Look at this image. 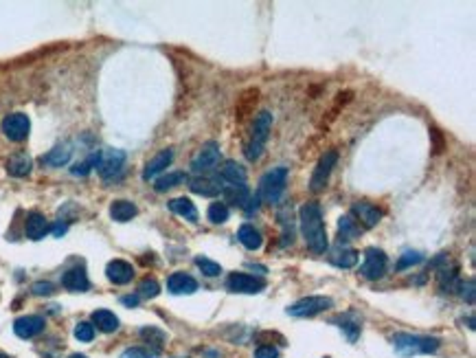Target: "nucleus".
Instances as JSON below:
<instances>
[{
	"label": "nucleus",
	"mask_w": 476,
	"mask_h": 358,
	"mask_svg": "<svg viewBox=\"0 0 476 358\" xmlns=\"http://www.w3.org/2000/svg\"><path fill=\"white\" fill-rule=\"evenodd\" d=\"M299 222H301V233L303 240L307 244V249L316 255H323L327 251V231H325V220H323V209L318 202H305L299 211Z\"/></svg>",
	"instance_id": "f257e3e1"
},
{
	"label": "nucleus",
	"mask_w": 476,
	"mask_h": 358,
	"mask_svg": "<svg viewBox=\"0 0 476 358\" xmlns=\"http://www.w3.org/2000/svg\"><path fill=\"white\" fill-rule=\"evenodd\" d=\"M288 185V168H272L265 172L257 187V198L265 204H277L281 200Z\"/></svg>",
	"instance_id": "f03ea898"
},
{
	"label": "nucleus",
	"mask_w": 476,
	"mask_h": 358,
	"mask_svg": "<svg viewBox=\"0 0 476 358\" xmlns=\"http://www.w3.org/2000/svg\"><path fill=\"white\" fill-rule=\"evenodd\" d=\"M441 345V341L435 336H419L400 332L393 336V348L400 356H417V354H435Z\"/></svg>",
	"instance_id": "7ed1b4c3"
},
{
	"label": "nucleus",
	"mask_w": 476,
	"mask_h": 358,
	"mask_svg": "<svg viewBox=\"0 0 476 358\" xmlns=\"http://www.w3.org/2000/svg\"><path fill=\"white\" fill-rule=\"evenodd\" d=\"M270 130H272V115L268 113V110H263V113L257 115V119L253 123V134H250V141L244 147V154H246L248 161H259L261 158L265 141H268V136H270Z\"/></svg>",
	"instance_id": "20e7f679"
},
{
	"label": "nucleus",
	"mask_w": 476,
	"mask_h": 358,
	"mask_svg": "<svg viewBox=\"0 0 476 358\" xmlns=\"http://www.w3.org/2000/svg\"><path fill=\"white\" fill-rule=\"evenodd\" d=\"M125 161H128V156H125L123 149L108 147V149H104V152H99L97 172H99V176L108 183L110 181H119V178L123 176V172H125Z\"/></svg>",
	"instance_id": "39448f33"
},
{
	"label": "nucleus",
	"mask_w": 476,
	"mask_h": 358,
	"mask_svg": "<svg viewBox=\"0 0 476 358\" xmlns=\"http://www.w3.org/2000/svg\"><path fill=\"white\" fill-rule=\"evenodd\" d=\"M334 306L331 297H323V295H314V297H305L299 299L297 304L288 306V314L290 316H297V319H310V316H316L320 312H325Z\"/></svg>",
	"instance_id": "423d86ee"
},
{
	"label": "nucleus",
	"mask_w": 476,
	"mask_h": 358,
	"mask_svg": "<svg viewBox=\"0 0 476 358\" xmlns=\"http://www.w3.org/2000/svg\"><path fill=\"white\" fill-rule=\"evenodd\" d=\"M220 158H222V149H220V143L215 141H208L200 147V152L193 156L191 161V172L193 174H206V172H211L215 170L218 165H220Z\"/></svg>",
	"instance_id": "0eeeda50"
},
{
	"label": "nucleus",
	"mask_w": 476,
	"mask_h": 358,
	"mask_svg": "<svg viewBox=\"0 0 476 358\" xmlns=\"http://www.w3.org/2000/svg\"><path fill=\"white\" fill-rule=\"evenodd\" d=\"M386 266H388V259H386L384 251L371 246V249L365 251V261H362V266H360V275L369 282H375V279L384 277Z\"/></svg>",
	"instance_id": "6e6552de"
},
{
	"label": "nucleus",
	"mask_w": 476,
	"mask_h": 358,
	"mask_svg": "<svg viewBox=\"0 0 476 358\" xmlns=\"http://www.w3.org/2000/svg\"><path fill=\"white\" fill-rule=\"evenodd\" d=\"M3 134L7 136L9 141H13V143H20V141H24L26 136H29V132H31V121H29V117H26L24 113H11V115H7L5 119H3Z\"/></svg>",
	"instance_id": "1a4fd4ad"
},
{
	"label": "nucleus",
	"mask_w": 476,
	"mask_h": 358,
	"mask_svg": "<svg viewBox=\"0 0 476 358\" xmlns=\"http://www.w3.org/2000/svg\"><path fill=\"white\" fill-rule=\"evenodd\" d=\"M336 163H338V152H336V149H329V152H325L318 158L314 174H312V181H310V189L314 191V194L325 189L329 176H331V170L336 168Z\"/></svg>",
	"instance_id": "9d476101"
},
{
	"label": "nucleus",
	"mask_w": 476,
	"mask_h": 358,
	"mask_svg": "<svg viewBox=\"0 0 476 358\" xmlns=\"http://www.w3.org/2000/svg\"><path fill=\"white\" fill-rule=\"evenodd\" d=\"M227 288L231 293L257 295L265 288V282L259 279V277H253V275H246V272H233L231 277L227 279Z\"/></svg>",
	"instance_id": "9b49d317"
},
{
	"label": "nucleus",
	"mask_w": 476,
	"mask_h": 358,
	"mask_svg": "<svg viewBox=\"0 0 476 358\" xmlns=\"http://www.w3.org/2000/svg\"><path fill=\"white\" fill-rule=\"evenodd\" d=\"M44 316H38V314H26V316H20V319L13 321V332H16V336L20 339H33L38 334L44 332Z\"/></svg>",
	"instance_id": "f8f14e48"
},
{
	"label": "nucleus",
	"mask_w": 476,
	"mask_h": 358,
	"mask_svg": "<svg viewBox=\"0 0 476 358\" xmlns=\"http://www.w3.org/2000/svg\"><path fill=\"white\" fill-rule=\"evenodd\" d=\"M62 286L71 293H86L90 288V279L83 266H73L62 275Z\"/></svg>",
	"instance_id": "ddd939ff"
},
{
	"label": "nucleus",
	"mask_w": 476,
	"mask_h": 358,
	"mask_svg": "<svg viewBox=\"0 0 476 358\" xmlns=\"http://www.w3.org/2000/svg\"><path fill=\"white\" fill-rule=\"evenodd\" d=\"M106 277L112 284L125 286V284H130L134 279V266L128 264V261H123V259H112L110 264L106 266Z\"/></svg>",
	"instance_id": "4468645a"
},
{
	"label": "nucleus",
	"mask_w": 476,
	"mask_h": 358,
	"mask_svg": "<svg viewBox=\"0 0 476 358\" xmlns=\"http://www.w3.org/2000/svg\"><path fill=\"white\" fill-rule=\"evenodd\" d=\"M352 215H354L365 229L377 227V222H380V218H382V213L377 211V206H373L371 202H356V204H354V209H352Z\"/></svg>",
	"instance_id": "2eb2a0df"
},
{
	"label": "nucleus",
	"mask_w": 476,
	"mask_h": 358,
	"mask_svg": "<svg viewBox=\"0 0 476 358\" xmlns=\"http://www.w3.org/2000/svg\"><path fill=\"white\" fill-rule=\"evenodd\" d=\"M167 288H170L172 295H193L198 291V282L187 272H174L172 277L167 279Z\"/></svg>",
	"instance_id": "dca6fc26"
},
{
	"label": "nucleus",
	"mask_w": 476,
	"mask_h": 358,
	"mask_svg": "<svg viewBox=\"0 0 476 358\" xmlns=\"http://www.w3.org/2000/svg\"><path fill=\"white\" fill-rule=\"evenodd\" d=\"M220 181L229 185H246V170L237 161H224L220 165Z\"/></svg>",
	"instance_id": "f3484780"
},
{
	"label": "nucleus",
	"mask_w": 476,
	"mask_h": 358,
	"mask_svg": "<svg viewBox=\"0 0 476 358\" xmlns=\"http://www.w3.org/2000/svg\"><path fill=\"white\" fill-rule=\"evenodd\" d=\"M222 181H215V178H204V176H198L193 178V181L189 183L191 191L198 196H204V198H215L218 194H222L224 185H220Z\"/></svg>",
	"instance_id": "a211bd4d"
},
{
	"label": "nucleus",
	"mask_w": 476,
	"mask_h": 358,
	"mask_svg": "<svg viewBox=\"0 0 476 358\" xmlns=\"http://www.w3.org/2000/svg\"><path fill=\"white\" fill-rule=\"evenodd\" d=\"M24 231H26V238H29V240H42V238H44L47 233L51 231L49 220H47L44 215H42V213L33 211V213L26 215Z\"/></svg>",
	"instance_id": "6ab92c4d"
},
{
	"label": "nucleus",
	"mask_w": 476,
	"mask_h": 358,
	"mask_svg": "<svg viewBox=\"0 0 476 358\" xmlns=\"http://www.w3.org/2000/svg\"><path fill=\"white\" fill-rule=\"evenodd\" d=\"M172 161H174V152H172V149H163L161 154H156V156H154V158L145 165L143 178H145V181H151V178H156L158 174H163L167 168H170Z\"/></svg>",
	"instance_id": "aec40b11"
},
{
	"label": "nucleus",
	"mask_w": 476,
	"mask_h": 358,
	"mask_svg": "<svg viewBox=\"0 0 476 358\" xmlns=\"http://www.w3.org/2000/svg\"><path fill=\"white\" fill-rule=\"evenodd\" d=\"M73 156V149L68 143H62L58 147H53L49 154L42 156V165H47V168H64V165L71 161Z\"/></svg>",
	"instance_id": "412c9836"
},
{
	"label": "nucleus",
	"mask_w": 476,
	"mask_h": 358,
	"mask_svg": "<svg viewBox=\"0 0 476 358\" xmlns=\"http://www.w3.org/2000/svg\"><path fill=\"white\" fill-rule=\"evenodd\" d=\"M92 325L97 329H101L106 334H112L119 329V316L110 310H95L92 312Z\"/></svg>",
	"instance_id": "4be33fe9"
},
{
	"label": "nucleus",
	"mask_w": 476,
	"mask_h": 358,
	"mask_svg": "<svg viewBox=\"0 0 476 358\" xmlns=\"http://www.w3.org/2000/svg\"><path fill=\"white\" fill-rule=\"evenodd\" d=\"M331 323H340L338 327L340 329H345L347 332V339L349 341H356L358 339V334H360V329H362V321H360V316L356 314V312H345V314H340V316H336V319H331Z\"/></svg>",
	"instance_id": "5701e85b"
},
{
	"label": "nucleus",
	"mask_w": 476,
	"mask_h": 358,
	"mask_svg": "<svg viewBox=\"0 0 476 358\" xmlns=\"http://www.w3.org/2000/svg\"><path fill=\"white\" fill-rule=\"evenodd\" d=\"M138 213L136 204L130 200H115L110 204V218L115 222H130V220Z\"/></svg>",
	"instance_id": "b1692460"
},
{
	"label": "nucleus",
	"mask_w": 476,
	"mask_h": 358,
	"mask_svg": "<svg viewBox=\"0 0 476 358\" xmlns=\"http://www.w3.org/2000/svg\"><path fill=\"white\" fill-rule=\"evenodd\" d=\"M31 168H33V161L26 156V154H13L9 161H7V174L13 176V178H24L31 174Z\"/></svg>",
	"instance_id": "393cba45"
},
{
	"label": "nucleus",
	"mask_w": 476,
	"mask_h": 358,
	"mask_svg": "<svg viewBox=\"0 0 476 358\" xmlns=\"http://www.w3.org/2000/svg\"><path fill=\"white\" fill-rule=\"evenodd\" d=\"M329 261L338 268H354L358 264V251L347 249V246H343V249L340 246H336L329 255Z\"/></svg>",
	"instance_id": "a878e982"
},
{
	"label": "nucleus",
	"mask_w": 476,
	"mask_h": 358,
	"mask_svg": "<svg viewBox=\"0 0 476 358\" xmlns=\"http://www.w3.org/2000/svg\"><path fill=\"white\" fill-rule=\"evenodd\" d=\"M237 240H240L248 251H259V249H261V244H263L261 233H259L253 225H244V227H240V231H237Z\"/></svg>",
	"instance_id": "bb28decb"
},
{
	"label": "nucleus",
	"mask_w": 476,
	"mask_h": 358,
	"mask_svg": "<svg viewBox=\"0 0 476 358\" xmlns=\"http://www.w3.org/2000/svg\"><path fill=\"white\" fill-rule=\"evenodd\" d=\"M170 209L176 215L189 220V222H198V209H195V204L189 198H174V200H170Z\"/></svg>",
	"instance_id": "cd10ccee"
},
{
	"label": "nucleus",
	"mask_w": 476,
	"mask_h": 358,
	"mask_svg": "<svg viewBox=\"0 0 476 358\" xmlns=\"http://www.w3.org/2000/svg\"><path fill=\"white\" fill-rule=\"evenodd\" d=\"M360 231H362V227H360V222H358V220H356L352 213H349V215H343V218L338 220L340 240H354V238L360 236Z\"/></svg>",
	"instance_id": "c85d7f7f"
},
{
	"label": "nucleus",
	"mask_w": 476,
	"mask_h": 358,
	"mask_svg": "<svg viewBox=\"0 0 476 358\" xmlns=\"http://www.w3.org/2000/svg\"><path fill=\"white\" fill-rule=\"evenodd\" d=\"M187 183V174L183 172H172V174H167V176H161L156 185H154V189L156 191H167V189H172V187H178V185H185Z\"/></svg>",
	"instance_id": "c756f323"
},
{
	"label": "nucleus",
	"mask_w": 476,
	"mask_h": 358,
	"mask_svg": "<svg viewBox=\"0 0 476 358\" xmlns=\"http://www.w3.org/2000/svg\"><path fill=\"white\" fill-rule=\"evenodd\" d=\"M141 339H145L147 343H149V348H151V352H161V348H163V343H165V334L161 332L158 327H143L141 329Z\"/></svg>",
	"instance_id": "7c9ffc66"
},
{
	"label": "nucleus",
	"mask_w": 476,
	"mask_h": 358,
	"mask_svg": "<svg viewBox=\"0 0 476 358\" xmlns=\"http://www.w3.org/2000/svg\"><path fill=\"white\" fill-rule=\"evenodd\" d=\"M279 222H281L284 227V240H281V246H288L294 242V222H292V213H290V206H286V209L279 213Z\"/></svg>",
	"instance_id": "2f4dec72"
},
{
	"label": "nucleus",
	"mask_w": 476,
	"mask_h": 358,
	"mask_svg": "<svg viewBox=\"0 0 476 358\" xmlns=\"http://www.w3.org/2000/svg\"><path fill=\"white\" fill-rule=\"evenodd\" d=\"M138 299H154L161 295V284L154 279V277H147L143 279L141 284H138V291H136Z\"/></svg>",
	"instance_id": "473e14b6"
},
{
	"label": "nucleus",
	"mask_w": 476,
	"mask_h": 358,
	"mask_svg": "<svg viewBox=\"0 0 476 358\" xmlns=\"http://www.w3.org/2000/svg\"><path fill=\"white\" fill-rule=\"evenodd\" d=\"M229 218H231V211L224 202H213L208 206V220H211L213 225H224Z\"/></svg>",
	"instance_id": "72a5a7b5"
},
{
	"label": "nucleus",
	"mask_w": 476,
	"mask_h": 358,
	"mask_svg": "<svg viewBox=\"0 0 476 358\" xmlns=\"http://www.w3.org/2000/svg\"><path fill=\"white\" fill-rule=\"evenodd\" d=\"M195 266L202 270L204 277H218V275L222 272V266L215 264V261H211L208 257H195Z\"/></svg>",
	"instance_id": "f704fd0d"
},
{
	"label": "nucleus",
	"mask_w": 476,
	"mask_h": 358,
	"mask_svg": "<svg viewBox=\"0 0 476 358\" xmlns=\"http://www.w3.org/2000/svg\"><path fill=\"white\" fill-rule=\"evenodd\" d=\"M75 339L81 343H90L95 339V325L90 321H81L75 327Z\"/></svg>",
	"instance_id": "c9c22d12"
},
{
	"label": "nucleus",
	"mask_w": 476,
	"mask_h": 358,
	"mask_svg": "<svg viewBox=\"0 0 476 358\" xmlns=\"http://www.w3.org/2000/svg\"><path fill=\"white\" fill-rule=\"evenodd\" d=\"M97 161H99V152H95V154H92V156H88L86 161L77 163L75 168H71V172H73L75 176H86L92 168H97Z\"/></svg>",
	"instance_id": "e433bc0d"
},
{
	"label": "nucleus",
	"mask_w": 476,
	"mask_h": 358,
	"mask_svg": "<svg viewBox=\"0 0 476 358\" xmlns=\"http://www.w3.org/2000/svg\"><path fill=\"white\" fill-rule=\"evenodd\" d=\"M419 261H424V257L419 255L417 251H406V253L400 257V261H397V270H406V268H411V266L419 264Z\"/></svg>",
	"instance_id": "4c0bfd02"
},
{
	"label": "nucleus",
	"mask_w": 476,
	"mask_h": 358,
	"mask_svg": "<svg viewBox=\"0 0 476 358\" xmlns=\"http://www.w3.org/2000/svg\"><path fill=\"white\" fill-rule=\"evenodd\" d=\"M119 358H158V354L151 350H143V348H128Z\"/></svg>",
	"instance_id": "58836bf2"
},
{
	"label": "nucleus",
	"mask_w": 476,
	"mask_h": 358,
	"mask_svg": "<svg viewBox=\"0 0 476 358\" xmlns=\"http://www.w3.org/2000/svg\"><path fill=\"white\" fill-rule=\"evenodd\" d=\"M31 293L38 295V297H49L55 293V286L51 282H35L33 288H31Z\"/></svg>",
	"instance_id": "ea45409f"
},
{
	"label": "nucleus",
	"mask_w": 476,
	"mask_h": 358,
	"mask_svg": "<svg viewBox=\"0 0 476 358\" xmlns=\"http://www.w3.org/2000/svg\"><path fill=\"white\" fill-rule=\"evenodd\" d=\"M255 358H279V350L272 348V345H261L255 352Z\"/></svg>",
	"instance_id": "a19ab883"
},
{
	"label": "nucleus",
	"mask_w": 476,
	"mask_h": 358,
	"mask_svg": "<svg viewBox=\"0 0 476 358\" xmlns=\"http://www.w3.org/2000/svg\"><path fill=\"white\" fill-rule=\"evenodd\" d=\"M461 291H463V299L472 306L474 304V279H468V284L461 286Z\"/></svg>",
	"instance_id": "79ce46f5"
},
{
	"label": "nucleus",
	"mask_w": 476,
	"mask_h": 358,
	"mask_svg": "<svg viewBox=\"0 0 476 358\" xmlns=\"http://www.w3.org/2000/svg\"><path fill=\"white\" fill-rule=\"evenodd\" d=\"M430 136L435 139V154H439L441 149H443V141H441V136H439V130L432 128V130H430Z\"/></svg>",
	"instance_id": "37998d69"
},
{
	"label": "nucleus",
	"mask_w": 476,
	"mask_h": 358,
	"mask_svg": "<svg viewBox=\"0 0 476 358\" xmlns=\"http://www.w3.org/2000/svg\"><path fill=\"white\" fill-rule=\"evenodd\" d=\"M138 295H128V297H121V304L123 306H130V308H134V306H138Z\"/></svg>",
	"instance_id": "c03bdc74"
},
{
	"label": "nucleus",
	"mask_w": 476,
	"mask_h": 358,
	"mask_svg": "<svg viewBox=\"0 0 476 358\" xmlns=\"http://www.w3.org/2000/svg\"><path fill=\"white\" fill-rule=\"evenodd\" d=\"M66 229H68L66 225H55L51 231H53V236H55V238H60V236H64V233H66Z\"/></svg>",
	"instance_id": "a18cd8bd"
},
{
	"label": "nucleus",
	"mask_w": 476,
	"mask_h": 358,
	"mask_svg": "<svg viewBox=\"0 0 476 358\" xmlns=\"http://www.w3.org/2000/svg\"><path fill=\"white\" fill-rule=\"evenodd\" d=\"M68 358H88V356H83V354H71Z\"/></svg>",
	"instance_id": "49530a36"
},
{
	"label": "nucleus",
	"mask_w": 476,
	"mask_h": 358,
	"mask_svg": "<svg viewBox=\"0 0 476 358\" xmlns=\"http://www.w3.org/2000/svg\"><path fill=\"white\" fill-rule=\"evenodd\" d=\"M0 358H9L7 354H3V352H0Z\"/></svg>",
	"instance_id": "de8ad7c7"
}]
</instances>
